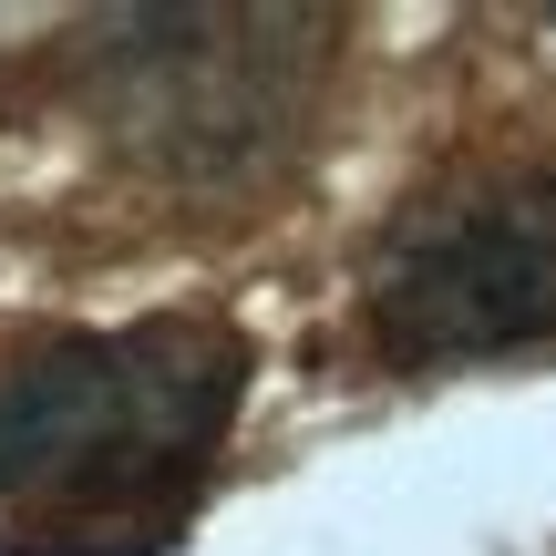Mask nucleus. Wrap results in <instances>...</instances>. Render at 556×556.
I'll use <instances>...</instances> for the list:
<instances>
[{
  "label": "nucleus",
  "mask_w": 556,
  "mask_h": 556,
  "mask_svg": "<svg viewBox=\"0 0 556 556\" xmlns=\"http://www.w3.org/2000/svg\"><path fill=\"white\" fill-rule=\"evenodd\" d=\"M248 402V340L217 319L41 340L0 371V546L135 556L197 516Z\"/></svg>",
  "instance_id": "1"
},
{
  "label": "nucleus",
  "mask_w": 556,
  "mask_h": 556,
  "mask_svg": "<svg viewBox=\"0 0 556 556\" xmlns=\"http://www.w3.org/2000/svg\"><path fill=\"white\" fill-rule=\"evenodd\" d=\"M371 340L413 371L546 351L556 340V165H464L413 197L371 258Z\"/></svg>",
  "instance_id": "2"
}]
</instances>
